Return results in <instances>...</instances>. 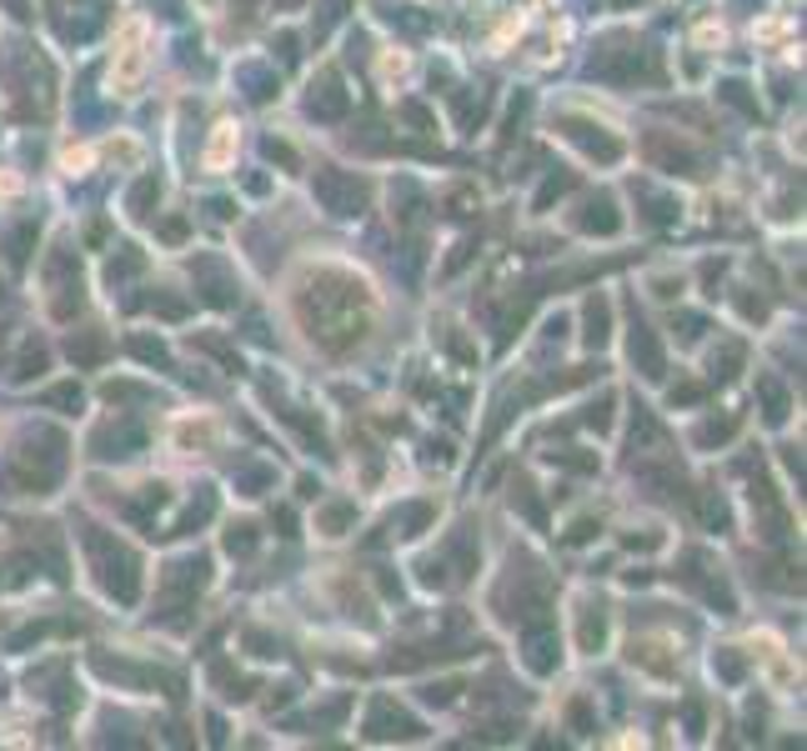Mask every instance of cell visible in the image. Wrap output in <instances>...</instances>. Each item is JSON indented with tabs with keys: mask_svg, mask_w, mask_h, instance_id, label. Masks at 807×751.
I'll use <instances>...</instances> for the list:
<instances>
[{
	"mask_svg": "<svg viewBox=\"0 0 807 751\" xmlns=\"http://www.w3.org/2000/svg\"><path fill=\"white\" fill-rule=\"evenodd\" d=\"M231 155H236V126H216V136L206 146V165L211 171H226Z\"/></svg>",
	"mask_w": 807,
	"mask_h": 751,
	"instance_id": "cell-4",
	"label": "cell"
},
{
	"mask_svg": "<svg viewBox=\"0 0 807 751\" xmlns=\"http://www.w3.org/2000/svg\"><path fill=\"white\" fill-rule=\"evenodd\" d=\"M91 161H96V151H91V146H76V151H66V161H61V165H66L71 175H76V171H86Z\"/></svg>",
	"mask_w": 807,
	"mask_h": 751,
	"instance_id": "cell-5",
	"label": "cell"
},
{
	"mask_svg": "<svg viewBox=\"0 0 807 751\" xmlns=\"http://www.w3.org/2000/svg\"><path fill=\"white\" fill-rule=\"evenodd\" d=\"M146 41H151L146 21H126V25H120L116 55H110V90L131 96V90L141 86V76H146Z\"/></svg>",
	"mask_w": 807,
	"mask_h": 751,
	"instance_id": "cell-2",
	"label": "cell"
},
{
	"mask_svg": "<svg viewBox=\"0 0 807 751\" xmlns=\"http://www.w3.org/2000/svg\"><path fill=\"white\" fill-rule=\"evenodd\" d=\"M633 666H643L652 676H672L677 656H667V642H633Z\"/></svg>",
	"mask_w": 807,
	"mask_h": 751,
	"instance_id": "cell-3",
	"label": "cell"
},
{
	"mask_svg": "<svg viewBox=\"0 0 807 751\" xmlns=\"http://www.w3.org/2000/svg\"><path fill=\"white\" fill-rule=\"evenodd\" d=\"M402 71H406V55L402 51H386L382 55V76H402Z\"/></svg>",
	"mask_w": 807,
	"mask_h": 751,
	"instance_id": "cell-6",
	"label": "cell"
},
{
	"mask_svg": "<svg viewBox=\"0 0 807 751\" xmlns=\"http://www.w3.org/2000/svg\"><path fill=\"white\" fill-rule=\"evenodd\" d=\"M617 6H627V0H617Z\"/></svg>",
	"mask_w": 807,
	"mask_h": 751,
	"instance_id": "cell-7",
	"label": "cell"
},
{
	"mask_svg": "<svg viewBox=\"0 0 807 751\" xmlns=\"http://www.w3.org/2000/svg\"><path fill=\"white\" fill-rule=\"evenodd\" d=\"M296 317H301L306 336L327 351H351L371 331L376 301H371L367 281L347 271H317L296 286Z\"/></svg>",
	"mask_w": 807,
	"mask_h": 751,
	"instance_id": "cell-1",
	"label": "cell"
}]
</instances>
